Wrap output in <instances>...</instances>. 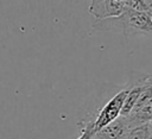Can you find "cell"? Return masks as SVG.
Returning a JSON list of instances; mask_svg holds the SVG:
<instances>
[{
    "label": "cell",
    "instance_id": "1",
    "mask_svg": "<svg viewBox=\"0 0 152 139\" xmlns=\"http://www.w3.org/2000/svg\"><path fill=\"white\" fill-rule=\"evenodd\" d=\"M91 25L97 31H114L125 36L152 34V14L125 6L119 15L94 19Z\"/></svg>",
    "mask_w": 152,
    "mask_h": 139
},
{
    "label": "cell",
    "instance_id": "2",
    "mask_svg": "<svg viewBox=\"0 0 152 139\" xmlns=\"http://www.w3.org/2000/svg\"><path fill=\"white\" fill-rule=\"evenodd\" d=\"M125 8V2L121 0H90L89 13L95 18H107L119 15Z\"/></svg>",
    "mask_w": 152,
    "mask_h": 139
},
{
    "label": "cell",
    "instance_id": "3",
    "mask_svg": "<svg viewBox=\"0 0 152 139\" xmlns=\"http://www.w3.org/2000/svg\"><path fill=\"white\" fill-rule=\"evenodd\" d=\"M128 129L129 126L127 124L126 118L120 115L108 125L97 129L94 133L93 139H122L128 132Z\"/></svg>",
    "mask_w": 152,
    "mask_h": 139
},
{
    "label": "cell",
    "instance_id": "4",
    "mask_svg": "<svg viewBox=\"0 0 152 139\" xmlns=\"http://www.w3.org/2000/svg\"><path fill=\"white\" fill-rule=\"evenodd\" d=\"M150 122L131 127L122 139H148Z\"/></svg>",
    "mask_w": 152,
    "mask_h": 139
},
{
    "label": "cell",
    "instance_id": "5",
    "mask_svg": "<svg viewBox=\"0 0 152 139\" xmlns=\"http://www.w3.org/2000/svg\"><path fill=\"white\" fill-rule=\"evenodd\" d=\"M94 133H95V131L93 129L91 125L86 124V125L81 126V133L76 139H93Z\"/></svg>",
    "mask_w": 152,
    "mask_h": 139
},
{
    "label": "cell",
    "instance_id": "6",
    "mask_svg": "<svg viewBox=\"0 0 152 139\" xmlns=\"http://www.w3.org/2000/svg\"><path fill=\"white\" fill-rule=\"evenodd\" d=\"M148 139H152V124L150 122V132H148Z\"/></svg>",
    "mask_w": 152,
    "mask_h": 139
},
{
    "label": "cell",
    "instance_id": "7",
    "mask_svg": "<svg viewBox=\"0 0 152 139\" xmlns=\"http://www.w3.org/2000/svg\"><path fill=\"white\" fill-rule=\"evenodd\" d=\"M144 1H145V2H146L148 6H150V8L152 10V0H144Z\"/></svg>",
    "mask_w": 152,
    "mask_h": 139
},
{
    "label": "cell",
    "instance_id": "8",
    "mask_svg": "<svg viewBox=\"0 0 152 139\" xmlns=\"http://www.w3.org/2000/svg\"><path fill=\"white\" fill-rule=\"evenodd\" d=\"M150 122H151V124H152V120H151V121H150Z\"/></svg>",
    "mask_w": 152,
    "mask_h": 139
}]
</instances>
